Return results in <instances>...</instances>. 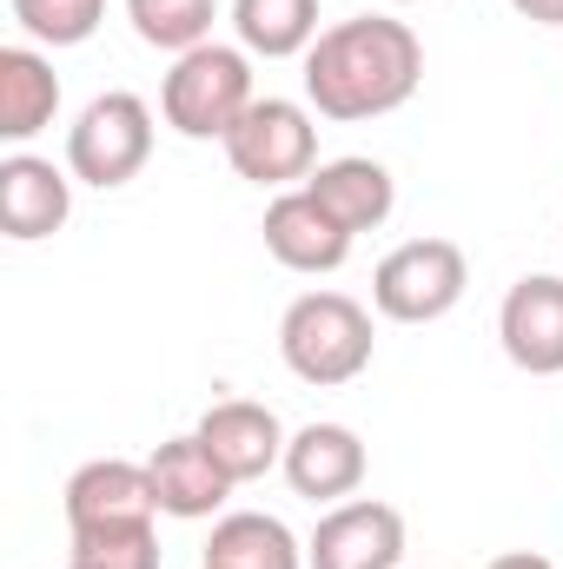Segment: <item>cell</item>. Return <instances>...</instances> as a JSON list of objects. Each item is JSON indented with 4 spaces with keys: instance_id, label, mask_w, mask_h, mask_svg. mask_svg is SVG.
Wrapping results in <instances>:
<instances>
[{
    "instance_id": "cell-1",
    "label": "cell",
    "mask_w": 563,
    "mask_h": 569,
    "mask_svg": "<svg viewBox=\"0 0 563 569\" xmlns=\"http://www.w3.org/2000/svg\"><path fill=\"white\" fill-rule=\"evenodd\" d=\"M424 80V47L405 20L365 13L338 20L305 53V100L325 120H378L398 113Z\"/></svg>"
},
{
    "instance_id": "cell-21",
    "label": "cell",
    "mask_w": 563,
    "mask_h": 569,
    "mask_svg": "<svg viewBox=\"0 0 563 569\" xmlns=\"http://www.w3.org/2000/svg\"><path fill=\"white\" fill-rule=\"evenodd\" d=\"M100 13H107V0H13L20 33H33L40 47H80V40H93Z\"/></svg>"
},
{
    "instance_id": "cell-12",
    "label": "cell",
    "mask_w": 563,
    "mask_h": 569,
    "mask_svg": "<svg viewBox=\"0 0 563 569\" xmlns=\"http://www.w3.org/2000/svg\"><path fill=\"white\" fill-rule=\"evenodd\" d=\"M73 212V179L53 172V159H33V152H13L0 159V232L33 246V239H53Z\"/></svg>"
},
{
    "instance_id": "cell-15",
    "label": "cell",
    "mask_w": 563,
    "mask_h": 569,
    "mask_svg": "<svg viewBox=\"0 0 563 569\" xmlns=\"http://www.w3.org/2000/svg\"><path fill=\"white\" fill-rule=\"evenodd\" d=\"M305 192L358 239V232H378L385 219H392V206H398V186H392V172L378 166V159H332V166H312V179H305Z\"/></svg>"
},
{
    "instance_id": "cell-4",
    "label": "cell",
    "mask_w": 563,
    "mask_h": 569,
    "mask_svg": "<svg viewBox=\"0 0 563 569\" xmlns=\"http://www.w3.org/2000/svg\"><path fill=\"white\" fill-rule=\"evenodd\" d=\"M146 159H152V107H146L140 93H100V100H87V113L67 133V172L80 186L113 192V186L140 179Z\"/></svg>"
},
{
    "instance_id": "cell-24",
    "label": "cell",
    "mask_w": 563,
    "mask_h": 569,
    "mask_svg": "<svg viewBox=\"0 0 563 569\" xmlns=\"http://www.w3.org/2000/svg\"><path fill=\"white\" fill-rule=\"evenodd\" d=\"M385 7H405V0H385Z\"/></svg>"
},
{
    "instance_id": "cell-3",
    "label": "cell",
    "mask_w": 563,
    "mask_h": 569,
    "mask_svg": "<svg viewBox=\"0 0 563 569\" xmlns=\"http://www.w3.org/2000/svg\"><path fill=\"white\" fill-rule=\"evenodd\" d=\"M253 100L259 93H253L246 47H219V40L179 53L172 73H166V87H159V113H166V127L179 140H226L246 120Z\"/></svg>"
},
{
    "instance_id": "cell-5",
    "label": "cell",
    "mask_w": 563,
    "mask_h": 569,
    "mask_svg": "<svg viewBox=\"0 0 563 569\" xmlns=\"http://www.w3.org/2000/svg\"><path fill=\"white\" fill-rule=\"evenodd\" d=\"M471 284V266L451 239H405L378 272H372V305L392 325H431L444 311H457Z\"/></svg>"
},
{
    "instance_id": "cell-7",
    "label": "cell",
    "mask_w": 563,
    "mask_h": 569,
    "mask_svg": "<svg viewBox=\"0 0 563 569\" xmlns=\"http://www.w3.org/2000/svg\"><path fill=\"white\" fill-rule=\"evenodd\" d=\"M405 563V517L378 497L332 503L305 543V569H398Z\"/></svg>"
},
{
    "instance_id": "cell-23",
    "label": "cell",
    "mask_w": 563,
    "mask_h": 569,
    "mask_svg": "<svg viewBox=\"0 0 563 569\" xmlns=\"http://www.w3.org/2000/svg\"><path fill=\"white\" fill-rule=\"evenodd\" d=\"M484 569H557L551 557H537V550H504V557H491Z\"/></svg>"
},
{
    "instance_id": "cell-14",
    "label": "cell",
    "mask_w": 563,
    "mask_h": 569,
    "mask_svg": "<svg viewBox=\"0 0 563 569\" xmlns=\"http://www.w3.org/2000/svg\"><path fill=\"white\" fill-rule=\"evenodd\" d=\"M146 470H152L159 510H166V517H186V523L213 517V510L233 497V477H226V470H219V457L199 443V430H186V437H166V443L146 457Z\"/></svg>"
},
{
    "instance_id": "cell-6",
    "label": "cell",
    "mask_w": 563,
    "mask_h": 569,
    "mask_svg": "<svg viewBox=\"0 0 563 569\" xmlns=\"http://www.w3.org/2000/svg\"><path fill=\"white\" fill-rule=\"evenodd\" d=\"M226 159L239 179L253 186H292V179H312V159H318V127L298 100H253L246 120L226 133Z\"/></svg>"
},
{
    "instance_id": "cell-18",
    "label": "cell",
    "mask_w": 563,
    "mask_h": 569,
    "mask_svg": "<svg viewBox=\"0 0 563 569\" xmlns=\"http://www.w3.org/2000/svg\"><path fill=\"white\" fill-rule=\"evenodd\" d=\"M233 33L259 60L312 53V40H318V0H233Z\"/></svg>"
},
{
    "instance_id": "cell-17",
    "label": "cell",
    "mask_w": 563,
    "mask_h": 569,
    "mask_svg": "<svg viewBox=\"0 0 563 569\" xmlns=\"http://www.w3.org/2000/svg\"><path fill=\"white\" fill-rule=\"evenodd\" d=\"M206 569H305L298 537L266 510H233L206 537Z\"/></svg>"
},
{
    "instance_id": "cell-25",
    "label": "cell",
    "mask_w": 563,
    "mask_h": 569,
    "mask_svg": "<svg viewBox=\"0 0 563 569\" xmlns=\"http://www.w3.org/2000/svg\"><path fill=\"white\" fill-rule=\"evenodd\" d=\"M67 569H73V563H67Z\"/></svg>"
},
{
    "instance_id": "cell-13",
    "label": "cell",
    "mask_w": 563,
    "mask_h": 569,
    "mask_svg": "<svg viewBox=\"0 0 563 569\" xmlns=\"http://www.w3.org/2000/svg\"><path fill=\"white\" fill-rule=\"evenodd\" d=\"M285 483L305 503H338L365 483V443L352 425H305L285 443Z\"/></svg>"
},
{
    "instance_id": "cell-22",
    "label": "cell",
    "mask_w": 563,
    "mask_h": 569,
    "mask_svg": "<svg viewBox=\"0 0 563 569\" xmlns=\"http://www.w3.org/2000/svg\"><path fill=\"white\" fill-rule=\"evenodd\" d=\"M531 27H563V0H511Z\"/></svg>"
},
{
    "instance_id": "cell-9",
    "label": "cell",
    "mask_w": 563,
    "mask_h": 569,
    "mask_svg": "<svg viewBox=\"0 0 563 569\" xmlns=\"http://www.w3.org/2000/svg\"><path fill=\"white\" fill-rule=\"evenodd\" d=\"M159 490L152 470L127 457H93L67 477V530H107V523H152Z\"/></svg>"
},
{
    "instance_id": "cell-16",
    "label": "cell",
    "mask_w": 563,
    "mask_h": 569,
    "mask_svg": "<svg viewBox=\"0 0 563 569\" xmlns=\"http://www.w3.org/2000/svg\"><path fill=\"white\" fill-rule=\"evenodd\" d=\"M53 113H60L53 60H40L33 47H0V140H33L53 127Z\"/></svg>"
},
{
    "instance_id": "cell-2",
    "label": "cell",
    "mask_w": 563,
    "mask_h": 569,
    "mask_svg": "<svg viewBox=\"0 0 563 569\" xmlns=\"http://www.w3.org/2000/svg\"><path fill=\"white\" fill-rule=\"evenodd\" d=\"M372 311L345 291H305L279 318V358L298 385L338 391L372 371Z\"/></svg>"
},
{
    "instance_id": "cell-8",
    "label": "cell",
    "mask_w": 563,
    "mask_h": 569,
    "mask_svg": "<svg viewBox=\"0 0 563 569\" xmlns=\"http://www.w3.org/2000/svg\"><path fill=\"white\" fill-rule=\"evenodd\" d=\"M497 338L504 358L531 378H557L563 371V279L557 272H531L504 291L497 311Z\"/></svg>"
},
{
    "instance_id": "cell-11",
    "label": "cell",
    "mask_w": 563,
    "mask_h": 569,
    "mask_svg": "<svg viewBox=\"0 0 563 569\" xmlns=\"http://www.w3.org/2000/svg\"><path fill=\"white\" fill-rule=\"evenodd\" d=\"M199 443L219 457V470L233 477V483H253V477H266L273 463H285V425L273 405H253V398H226V405H213L206 418H199Z\"/></svg>"
},
{
    "instance_id": "cell-19",
    "label": "cell",
    "mask_w": 563,
    "mask_h": 569,
    "mask_svg": "<svg viewBox=\"0 0 563 569\" xmlns=\"http://www.w3.org/2000/svg\"><path fill=\"white\" fill-rule=\"evenodd\" d=\"M127 20L146 47L159 53H192L213 40V20H219V0H127Z\"/></svg>"
},
{
    "instance_id": "cell-10",
    "label": "cell",
    "mask_w": 563,
    "mask_h": 569,
    "mask_svg": "<svg viewBox=\"0 0 563 569\" xmlns=\"http://www.w3.org/2000/svg\"><path fill=\"white\" fill-rule=\"evenodd\" d=\"M259 232H266V252L279 259L285 272H312V279H318V272H338V266L352 259V232H345L305 186H298V192H279V199L266 206V226H259Z\"/></svg>"
},
{
    "instance_id": "cell-20",
    "label": "cell",
    "mask_w": 563,
    "mask_h": 569,
    "mask_svg": "<svg viewBox=\"0 0 563 569\" xmlns=\"http://www.w3.org/2000/svg\"><path fill=\"white\" fill-rule=\"evenodd\" d=\"M73 569H159V537L152 523L73 530Z\"/></svg>"
}]
</instances>
